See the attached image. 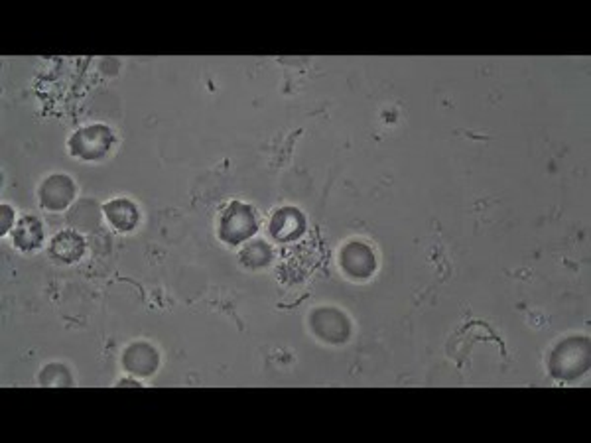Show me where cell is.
<instances>
[{
  "label": "cell",
  "instance_id": "obj_1",
  "mask_svg": "<svg viewBox=\"0 0 591 443\" xmlns=\"http://www.w3.org/2000/svg\"><path fill=\"white\" fill-rule=\"evenodd\" d=\"M591 362L589 339L587 337H567L554 347L548 359V369L554 379L558 380H577L587 372Z\"/></svg>",
  "mask_w": 591,
  "mask_h": 443
},
{
  "label": "cell",
  "instance_id": "obj_2",
  "mask_svg": "<svg viewBox=\"0 0 591 443\" xmlns=\"http://www.w3.org/2000/svg\"><path fill=\"white\" fill-rule=\"evenodd\" d=\"M112 144H115V136L112 130L105 124H91V127L79 129L72 134L67 148L73 158H79L83 162H97L101 158H105Z\"/></svg>",
  "mask_w": 591,
  "mask_h": 443
},
{
  "label": "cell",
  "instance_id": "obj_3",
  "mask_svg": "<svg viewBox=\"0 0 591 443\" xmlns=\"http://www.w3.org/2000/svg\"><path fill=\"white\" fill-rule=\"evenodd\" d=\"M258 231V221L253 207L241 201L227 206L219 217V238L227 245H241Z\"/></svg>",
  "mask_w": 591,
  "mask_h": 443
},
{
  "label": "cell",
  "instance_id": "obj_4",
  "mask_svg": "<svg viewBox=\"0 0 591 443\" xmlns=\"http://www.w3.org/2000/svg\"><path fill=\"white\" fill-rule=\"evenodd\" d=\"M310 329L312 333L327 345H344L351 337V322L349 317L332 305H322L310 313Z\"/></svg>",
  "mask_w": 591,
  "mask_h": 443
},
{
  "label": "cell",
  "instance_id": "obj_5",
  "mask_svg": "<svg viewBox=\"0 0 591 443\" xmlns=\"http://www.w3.org/2000/svg\"><path fill=\"white\" fill-rule=\"evenodd\" d=\"M339 266L349 278L367 280L377 272V256L363 241H349L339 251Z\"/></svg>",
  "mask_w": 591,
  "mask_h": 443
},
{
  "label": "cell",
  "instance_id": "obj_6",
  "mask_svg": "<svg viewBox=\"0 0 591 443\" xmlns=\"http://www.w3.org/2000/svg\"><path fill=\"white\" fill-rule=\"evenodd\" d=\"M77 186L75 181L65 174H52L45 178L38 191L40 206L48 211H63L72 206L75 199Z\"/></svg>",
  "mask_w": 591,
  "mask_h": 443
},
{
  "label": "cell",
  "instance_id": "obj_7",
  "mask_svg": "<svg viewBox=\"0 0 591 443\" xmlns=\"http://www.w3.org/2000/svg\"><path fill=\"white\" fill-rule=\"evenodd\" d=\"M122 367L127 369L134 377L148 379L160 367V355L158 351L146 343V341H136L131 343L122 353Z\"/></svg>",
  "mask_w": 591,
  "mask_h": 443
},
{
  "label": "cell",
  "instance_id": "obj_8",
  "mask_svg": "<svg viewBox=\"0 0 591 443\" xmlns=\"http://www.w3.org/2000/svg\"><path fill=\"white\" fill-rule=\"evenodd\" d=\"M305 233V217L300 209L282 207L270 219V235L278 243L296 241Z\"/></svg>",
  "mask_w": 591,
  "mask_h": 443
},
{
  "label": "cell",
  "instance_id": "obj_9",
  "mask_svg": "<svg viewBox=\"0 0 591 443\" xmlns=\"http://www.w3.org/2000/svg\"><path fill=\"white\" fill-rule=\"evenodd\" d=\"M85 238L75 231H62L52 238L48 246L50 256L60 265H73L85 255Z\"/></svg>",
  "mask_w": 591,
  "mask_h": 443
},
{
  "label": "cell",
  "instance_id": "obj_10",
  "mask_svg": "<svg viewBox=\"0 0 591 443\" xmlns=\"http://www.w3.org/2000/svg\"><path fill=\"white\" fill-rule=\"evenodd\" d=\"M103 213H105V219L121 233L134 231L136 225L140 221L139 207H136L131 199H124V197H117L105 203Z\"/></svg>",
  "mask_w": 591,
  "mask_h": 443
},
{
  "label": "cell",
  "instance_id": "obj_11",
  "mask_svg": "<svg viewBox=\"0 0 591 443\" xmlns=\"http://www.w3.org/2000/svg\"><path fill=\"white\" fill-rule=\"evenodd\" d=\"M44 226L42 221L32 217V215H24L13 229V243L22 253H34L44 245Z\"/></svg>",
  "mask_w": 591,
  "mask_h": 443
},
{
  "label": "cell",
  "instance_id": "obj_12",
  "mask_svg": "<svg viewBox=\"0 0 591 443\" xmlns=\"http://www.w3.org/2000/svg\"><path fill=\"white\" fill-rule=\"evenodd\" d=\"M272 248L265 241H251L248 245L243 246L241 251V263L248 270H260L270 265L272 260Z\"/></svg>",
  "mask_w": 591,
  "mask_h": 443
},
{
  "label": "cell",
  "instance_id": "obj_13",
  "mask_svg": "<svg viewBox=\"0 0 591 443\" xmlns=\"http://www.w3.org/2000/svg\"><path fill=\"white\" fill-rule=\"evenodd\" d=\"M38 379L42 386H73L72 372L62 362H52L40 372Z\"/></svg>",
  "mask_w": 591,
  "mask_h": 443
},
{
  "label": "cell",
  "instance_id": "obj_14",
  "mask_svg": "<svg viewBox=\"0 0 591 443\" xmlns=\"http://www.w3.org/2000/svg\"><path fill=\"white\" fill-rule=\"evenodd\" d=\"M15 223V211L8 206H3V226H0V235H6L10 229H13Z\"/></svg>",
  "mask_w": 591,
  "mask_h": 443
},
{
  "label": "cell",
  "instance_id": "obj_15",
  "mask_svg": "<svg viewBox=\"0 0 591 443\" xmlns=\"http://www.w3.org/2000/svg\"><path fill=\"white\" fill-rule=\"evenodd\" d=\"M119 386H140V384L139 382H131L129 379H124V380L119 382Z\"/></svg>",
  "mask_w": 591,
  "mask_h": 443
}]
</instances>
